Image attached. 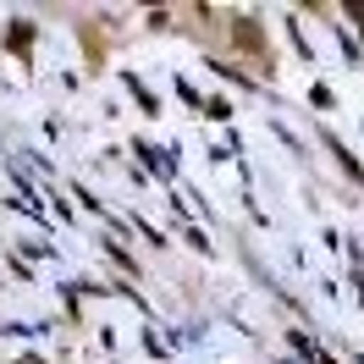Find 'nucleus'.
<instances>
[{
	"label": "nucleus",
	"instance_id": "1",
	"mask_svg": "<svg viewBox=\"0 0 364 364\" xmlns=\"http://www.w3.org/2000/svg\"><path fill=\"white\" fill-rule=\"evenodd\" d=\"M28 39H33V33H28V23L11 28V50H17V55H28Z\"/></svg>",
	"mask_w": 364,
	"mask_h": 364
}]
</instances>
